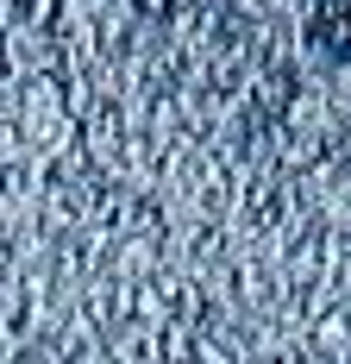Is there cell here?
<instances>
[{
    "label": "cell",
    "instance_id": "cell-1",
    "mask_svg": "<svg viewBox=\"0 0 351 364\" xmlns=\"http://www.w3.org/2000/svg\"><path fill=\"white\" fill-rule=\"evenodd\" d=\"M308 32H314V44H326L333 57H351V0H314Z\"/></svg>",
    "mask_w": 351,
    "mask_h": 364
}]
</instances>
